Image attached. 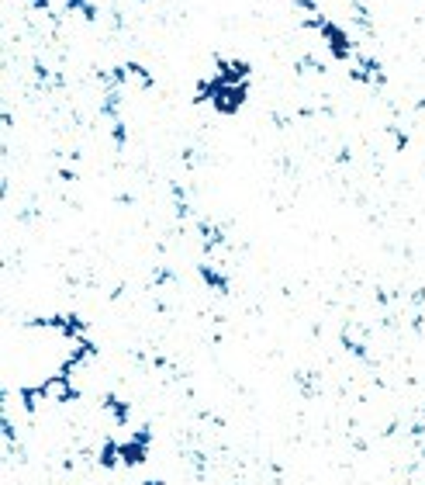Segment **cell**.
Listing matches in <instances>:
<instances>
[{
    "instance_id": "obj_1",
    "label": "cell",
    "mask_w": 425,
    "mask_h": 485,
    "mask_svg": "<svg viewBox=\"0 0 425 485\" xmlns=\"http://www.w3.org/2000/svg\"><path fill=\"white\" fill-rule=\"evenodd\" d=\"M149 444H153V433H149V430H135V437H128V440H118L121 464H125V468L145 464V458H149Z\"/></svg>"
},
{
    "instance_id": "obj_2",
    "label": "cell",
    "mask_w": 425,
    "mask_h": 485,
    "mask_svg": "<svg viewBox=\"0 0 425 485\" xmlns=\"http://www.w3.org/2000/svg\"><path fill=\"white\" fill-rule=\"evenodd\" d=\"M104 412H111V416H114V423H118V427H125V423H128V403H121L118 395H104Z\"/></svg>"
},
{
    "instance_id": "obj_3",
    "label": "cell",
    "mask_w": 425,
    "mask_h": 485,
    "mask_svg": "<svg viewBox=\"0 0 425 485\" xmlns=\"http://www.w3.org/2000/svg\"><path fill=\"white\" fill-rule=\"evenodd\" d=\"M142 485H162V482H142Z\"/></svg>"
}]
</instances>
